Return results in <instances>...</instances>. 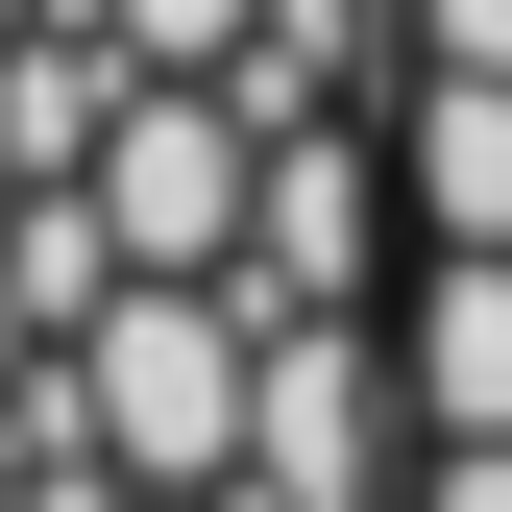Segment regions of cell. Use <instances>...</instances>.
I'll return each mask as SVG.
<instances>
[{"mask_svg": "<svg viewBox=\"0 0 512 512\" xmlns=\"http://www.w3.org/2000/svg\"><path fill=\"white\" fill-rule=\"evenodd\" d=\"M244 391H269V366H244V317H196V293H98L74 317V415L122 439V464H171V488L244 439Z\"/></svg>", "mask_w": 512, "mask_h": 512, "instance_id": "cell-1", "label": "cell"}, {"mask_svg": "<svg viewBox=\"0 0 512 512\" xmlns=\"http://www.w3.org/2000/svg\"><path fill=\"white\" fill-rule=\"evenodd\" d=\"M415 391H439V439H512V244H439V293H415Z\"/></svg>", "mask_w": 512, "mask_h": 512, "instance_id": "cell-2", "label": "cell"}, {"mask_svg": "<svg viewBox=\"0 0 512 512\" xmlns=\"http://www.w3.org/2000/svg\"><path fill=\"white\" fill-rule=\"evenodd\" d=\"M415 196L464 220V244H512V74H439V147H415Z\"/></svg>", "mask_w": 512, "mask_h": 512, "instance_id": "cell-3", "label": "cell"}, {"mask_svg": "<svg viewBox=\"0 0 512 512\" xmlns=\"http://www.w3.org/2000/svg\"><path fill=\"white\" fill-rule=\"evenodd\" d=\"M439 512H512V439H439Z\"/></svg>", "mask_w": 512, "mask_h": 512, "instance_id": "cell-4", "label": "cell"}, {"mask_svg": "<svg viewBox=\"0 0 512 512\" xmlns=\"http://www.w3.org/2000/svg\"><path fill=\"white\" fill-rule=\"evenodd\" d=\"M0 391H25V269H0Z\"/></svg>", "mask_w": 512, "mask_h": 512, "instance_id": "cell-5", "label": "cell"}, {"mask_svg": "<svg viewBox=\"0 0 512 512\" xmlns=\"http://www.w3.org/2000/svg\"><path fill=\"white\" fill-rule=\"evenodd\" d=\"M0 196H25V122H0Z\"/></svg>", "mask_w": 512, "mask_h": 512, "instance_id": "cell-6", "label": "cell"}, {"mask_svg": "<svg viewBox=\"0 0 512 512\" xmlns=\"http://www.w3.org/2000/svg\"><path fill=\"white\" fill-rule=\"evenodd\" d=\"M0 49H25V0H0Z\"/></svg>", "mask_w": 512, "mask_h": 512, "instance_id": "cell-7", "label": "cell"}]
</instances>
